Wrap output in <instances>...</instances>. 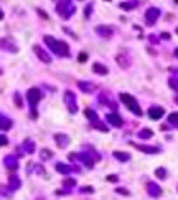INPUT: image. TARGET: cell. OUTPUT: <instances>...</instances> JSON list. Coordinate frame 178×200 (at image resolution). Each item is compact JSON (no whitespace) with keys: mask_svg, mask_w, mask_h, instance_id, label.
Masks as SVG:
<instances>
[{"mask_svg":"<svg viewBox=\"0 0 178 200\" xmlns=\"http://www.w3.org/2000/svg\"><path fill=\"white\" fill-rule=\"evenodd\" d=\"M38 12H39V14H41V16H42V19H48V14H44V12H42V10H41V9H39V10H38Z\"/></svg>","mask_w":178,"mask_h":200,"instance_id":"cell-37","label":"cell"},{"mask_svg":"<svg viewBox=\"0 0 178 200\" xmlns=\"http://www.w3.org/2000/svg\"><path fill=\"white\" fill-rule=\"evenodd\" d=\"M117 193H121V195H129V192L124 190V188H117Z\"/></svg>","mask_w":178,"mask_h":200,"instance_id":"cell-36","label":"cell"},{"mask_svg":"<svg viewBox=\"0 0 178 200\" xmlns=\"http://www.w3.org/2000/svg\"><path fill=\"white\" fill-rule=\"evenodd\" d=\"M114 158H117L119 161H129V159H131V154H127V153H122V151H114Z\"/></svg>","mask_w":178,"mask_h":200,"instance_id":"cell-19","label":"cell"},{"mask_svg":"<svg viewBox=\"0 0 178 200\" xmlns=\"http://www.w3.org/2000/svg\"><path fill=\"white\" fill-rule=\"evenodd\" d=\"M44 42L49 46V49H53L58 56H70V48L65 41H58L53 36H44Z\"/></svg>","mask_w":178,"mask_h":200,"instance_id":"cell-1","label":"cell"},{"mask_svg":"<svg viewBox=\"0 0 178 200\" xmlns=\"http://www.w3.org/2000/svg\"><path fill=\"white\" fill-rule=\"evenodd\" d=\"M3 165H5L9 170H16L17 166H19V163H17L16 156H5V158H3Z\"/></svg>","mask_w":178,"mask_h":200,"instance_id":"cell-12","label":"cell"},{"mask_svg":"<svg viewBox=\"0 0 178 200\" xmlns=\"http://www.w3.org/2000/svg\"><path fill=\"white\" fill-rule=\"evenodd\" d=\"M87 60H88V56H87L85 53H80V58H78L80 63H83V61H87Z\"/></svg>","mask_w":178,"mask_h":200,"instance_id":"cell-34","label":"cell"},{"mask_svg":"<svg viewBox=\"0 0 178 200\" xmlns=\"http://www.w3.org/2000/svg\"><path fill=\"white\" fill-rule=\"evenodd\" d=\"M154 175L158 176V178H161V180H163V178L166 176V170H165V168H158V170L154 171Z\"/></svg>","mask_w":178,"mask_h":200,"instance_id":"cell-26","label":"cell"},{"mask_svg":"<svg viewBox=\"0 0 178 200\" xmlns=\"http://www.w3.org/2000/svg\"><path fill=\"white\" fill-rule=\"evenodd\" d=\"M9 127H10V121L5 115H2V129H9Z\"/></svg>","mask_w":178,"mask_h":200,"instance_id":"cell-28","label":"cell"},{"mask_svg":"<svg viewBox=\"0 0 178 200\" xmlns=\"http://www.w3.org/2000/svg\"><path fill=\"white\" fill-rule=\"evenodd\" d=\"M146 188H148V192H149L151 197H161V188H159L156 183H153V181H151V183L146 185Z\"/></svg>","mask_w":178,"mask_h":200,"instance_id":"cell-13","label":"cell"},{"mask_svg":"<svg viewBox=\"0 0 178 200\" xmlns=\"http://www.w3.org/2000/svg\"><path fill=\"white\" fill-rule=\"evenodd\" d=\"M121 100H122V104L126 105L127 109H129L132 114H136V115H141L143 112H141V107H139V104H137V100L134 99L132 95H129V93H121Z\"/></svg>","mask_w":178,"mask_h":200,"instance_id":"cell-2","label":"cell"},{"mask_svg":"<svg viewBox=\"0 0 178 200\" xmlns=\"http://www.w3.org/2000/svg\"><path fill=\"white\" fill-rule=\"evenodd\" d=\"M9 187L12 188V190H16V188H19V187H20V181L17 180L16 176H10V181H9Z\"/></svg>","mask_w":178,"mask_h":200,"instance_id":"cell-22","label":"cell"},{"mask_svg":"<svg viewBox=\"0 0 178 200\" xmlns=\"http://www.w3.org/2000/svg\"><path fill=\"white\" fill-rule=\"evenodd\" d=\"M168 83H170V87H171L173 90H178V80L176 78H170Z\"/></svg>","mask_w":178,"mask_h":200,"instance_id":"cell-29","label":"cell"},{"mask_svg":"<svg viewBox=\"0 0 178 200\" xmlns=\"http://www.w3.org/2000/svg\"><path fill=\"white\" fill-rule=\"evenodd\" d=\"M78 87H80V90H83L87 93H92L95 90V85L92 82H78Z\"/></svg>","mask_w":178,"mask_h":200,"instance_id":"cell-16","label":"cell"},{"mask_svg":"<svg viewBox=\"0 0 178 200\" xmlns=\"http://www.w3.org/2000/svg\"><path fill=\"white\" fill-rule=\"evenodd\" d=\"M95 31H97L99 36H102V38H110V36L114 34V27H110V25H99Z\"/></svg>","mask_w":178,"mask_h":200,"instance_id":"cell-9","label":"cell"},{"mask_svg":"<svg viewBox=\"0 0 178 200\" xmlns=\"http://www.w3.org/2000/svg\"><path fill=\"white\" fill-rule=\"evenodd\" d=\"M51 156H53V153H51L49 149H42V151H41V158H42V159H49Z\"/></svg>","mask_w":178,"mask_h":200,"instance_id":"cell-27","label":"cell"},{"mask_svg":"<svg viewBox=\"0 0 178 200\" xmlns=\"http://www.w3.org/2000/svg\"><path fill=\"white\" fill-rule=\"evenodd\" d=\"M119 7L124 9V10H132V9H136V7H137V2H122Z\"/></svg>","mask_w":178,"mask_h":200,"instance_id":"cell-20","label":"cell"},{"mask_svg":"<svg viewBox=\"0 0 178 200\" xmlns=\"http://www.w3.org/2000/svg\"><path fill=\"white\" fill-rule=\"evenodd\" d=\"M75 10H76V7L71 2H58V5H56V12L63 19H70V16L75 14Z\"/></svg>","mask_w":178,"mask_h":200,"instance_id":"cell-4","label":"cell"},{"mask_svg":"<svg viewBox=\"0 0 178 200\" xmlns=\"http://www.w3.org/2000/svg\"><path fill=\"white\" fill-rule=\"evenodd\" d=\"M107 121L110 122V124L114 126V127H121V126H122V119H121V115L115 114V112H114V114H109V115H107Z\"/></svg>","mask_w":178,"mask_h":200,"instance_id":"cell-14","label":"cell"},{"mask_svg":"<svg viewBox=\"0 0 178 200\" xmlns=\"http://www.w3.org/2000/svg\"><path fill=\"white\" fill-rule=\"evenodd\" d=\"M175 54H176V56H178V49H176V51H175Z\"/></svg>","mask_w":178,"mask_h":200,"instance_id":"cell-40","label":"cell"},{"mask_svg":"<svg viewBox=\"0 0 178 200\" xmlns=\"http://www.w3.org/2000/svg\"><path fill=\"white\" fill-rule=\"evenodd\" d=\"M42 99V93L39 92V88H31L27 92V100H29V104H31V117L32 119H36L38 117V114H36V105L39 104V100Z\"/></svg>","mask_w":178,"mask_h":200,"instance_id":"cell-3","label":"cell"},{"mask_svg":"<svg viewBox=\"0 0 178 200\" xmlns=\"http://www.w3.org/2000/svg\"><path fill=\"white\" fill-rule=\"evenodd\" d=\"M63 185L66 188H70V187H75V180H70V178H68V180H65L63 181Z\"/></svg>","mask_w":178,"mask_h":200,"instance_id":"cell-31","label":"cell"},{"mask_svg":"<svg viewBox=\"0 0 178 200\" xmlns=\"http://www.w3.org/2000/svg\"><path fill=\"white\" fill-rule=\"evenodd\" d=\"M168 122L171 126H178V112H175V114H170L168 115Z\"/></svg>","mask_w":178,"mask_h":200,"instance_id":"cell-25","label":"cell"},{"mask_svg":"<svg viewBox=\"0 0 178 200\" xmlns=\"http://www.w3.org/2000/svg\"><path fill=\"white\" fill-rule=\"evenodd\" d=\"M134 146H136L139 151L148 153V154H156V153H159V148H156V146H143V144H134Z\"/></svg>","mask_w":178,"mask_h":200,"instance_id":"cell-15","label":"cell"},{"mask_svg":"<svg viewBox=\"0 0 178 200\" xmlns=\"http://www.w3.org/2000/svg\"><path fill=\"white\" fill-rule=\"evenodd\" d=\"M119 178H117V175H109L107 176V181H110V183H114V181H117Z\"/></svg>","mask_w":178,"mask_h":200,"instance_id":"cell-33","label":"cell"},{"mask_svg":"<svg viewBox=\"0 0 178 200\" xmlns=\"http://www.w3.org/2000/svg\"><path fill=\"white\" fill-rule=\"evenodd\" d=\"M54 139H56V144L60 148H66L68 144H70V137H68L66 134H56Z\"/></svg>","mask_w":178,"mask_h":200,"instance_id":"cell-11","label":"cell"},{"mask_svg":"<svg viewBox=\"0 0 178 200\" xmlns=\"http://www.w3.org/2000/svg\"><path fill=\"white\" fill-rule=\"evenodd\" d=\"M2 44H3V49H9V51H17V48H14V46H10V44H14L10 39H3L2 41Z\"/></svg>","mask_w":178,"mask_h":200,"instance_id":"cell-24","label":"cell"},{"mask_svg":"<svg viewBox=\"0 0 178 200\" xmlns=\"http://www.w3.org/2000/svg\"><path fill=\"white\" fill-rule=\"evenodd\" d=\"M80 192H82V193H87V192H93V188L92 187H83Z\"/></svg>","mask_w":178,"mask_h":200,"instance_id":"cell-35","label":"cell"},{"mask_svg":"<svg viewBox=\"0 0 178 200\" xmlns=\"http://www.w3.org/2000/svg\"><path fill=\"white\" fill-rule=\"evenodd\" d=\"M149 41H151V42H158V38H154V36H149Z\"/></svg>","mask_w":178,"mask_h":200,"instance_id":"cell-38","label":"cell"},{"mask_svg":"<svg viewBox=\"0 0 178 200\" xmlns=\"http://www.w3.org/2000/svg\"><path fill=\"white\" fill-rule=\"evenodd\" d=\"M93 71H95L97 75H107V73H109L107 66H105V64H100V63H95V64H93Z\"/></svg>","mask_w":178,"mask_h":200,"instance_id":"cell-18","label":"cell"},{"mask_svg":"<svg viewBox=\"0 0 178 200\" xmlns=\"http://www.w3.org/2000/svg\"><path fill=\"white\" fill-rule=\"evenodd\" d=\"M56 171L58 173H63V175H68V173L73 171V166H68V165H63V163H58V165H56Z\"/></svg>","mask_w":178,"mask_h":200,"instance_id":"cell-17","label":"cell"},{"mask_svg":"<svg viewBox=\"0 0 178 200\" xmlns=\"http://www.w3.org/2000/svg\"><path fill=\"white\" fill-rule=\"evenodd\" d=\"M16 105H17V107H22V100H20L19 93H16Z\"/></svg>","mask_w":178,"mask_h":200,"instance_id":"cell-32","label":"cell"},{"mask_svg":"<svg viewBox=\"0 0 178 200\" xmlns=\"http://www.w3.org/2000/svg\"><path fill=\"white\" fill-rule=\"evenodd\" d=\"M65 104H66L68 110H70L71 114H75L76 112V100H75V93L73 92H70V90L65 92Z\"/></svg>","mask_w":178,"mask_h":200,"instance_id":"cell-6","label":"cell"},{"mask_svg":"<svg viewBox=\"0 0 178 200\" xmlns=\"http://www.w3.org/2000/svg\"><path fill=\"white\" fill-rule=\"evenodd\" d=\"M175 102H176V104H178V95H176V97H175Z\"/></svg>","mask_w":178,"mask_h":200,"instance_id":"cell-39","label":"cell"},{"mask_svg":"<svg viewBox=\"0 0 178 200\" xmlns=\"http://www.w3.org/2000/svg\"><path fill=\"white\" fill-rule=\"evenodd\" d=\"M85 117H88L92 122H95V121H97V114L92 110V109H85Z\"/></svg>","mask_w":178,"mask_h":200,"instance_id":"cell-23","label":"cell"},{"mask_svg":"<svg viewBox=\"0 0 178 200\" xmlns=\"http://www.w3.org/2000/svg\"><path fill=\"white\" fill-rule=\"evenodd\" d=\"M148 115H149L151 119H154V121H158V119H161L163 115H165V109L163 107H151L149 110H148Z\"/></svg>","mask_w":178,"mask_h":200,"instance_id":"cell-7","label":"cell"},{"mask_svg":"<svg viewBox=\"0 0 178 200\" xmlns=\"http://www.w3.org/2000/svg\"><path fill=\"white\" fill-rule=\"evenodd\" d=\"M144 17H146V24L148 25H153L158 20V17H159V9H156V7H149V9L146 10V14H144Z\"/></svg>","mask_w":178,"mask_h":200,"instance_id":"cell-5","label":"cell"},{"mask_svg":"<svg viewBox=\"0 0 178 200\" xmlns=\"http://www.w3.org/2000/svg\"><path fill=\"white\" fill-rule=\"evenodd\" d=\"M176 34H178V29H176Z\"/></svg>","mask_w":178,"mask_h":200,"instance_id":"cell-41","label":"cell"},{"mask_svg":"<svg viewBox=\"0 0 178 200\" xmlns=\"http://www.w3.org/2000/svg\"><path fill=\"white\" fill-rule=\"evenodd\" d=\"M92 3H88V5H87L85 7V17H87V19H88V17H90V14H92Z\"/></svg>","mask_w":178,"mask_h":200,"instance_id":"cell-30","label":"cell"},{"mask_svg":"<svg viewBox=\"0 0 178 200\" xmlns=\"http://www.w3.org/2000/svg\"><path fill=\"white\" fill-rule=\"evenodd\" d=\"M151 136H153V131H151V129H143V131H139V137H141V139H149Z\"/></svg>","mask_w":178,"mask_h":200,"instance_id":"cell-21","label":"cell"},{"mask_svg":"<svg viewBox=\"0 0 178 200\" xmlns=\"http://www.w3.org/2000/svg\"><path fill=\"white\" fill-rule=\"evenodd\" d=\"M34 148H36V144L32 143L31 139H25L22 144H20V148H17V151H20V153H32L34 151Z\"/></svg>","mask_w":178,"mask_h":200,"instance_id":"cell-10","label":"cell"},{"mask_svg":"<svg viewBox=\"0 0 178 200\" xmlns=\"http://www.w3.org/2000/svg\"><path fill=\"white\" fill-rule=\"evenodd\" d=\"M32 51H34V53L38 54V58L42 61V63H51L49 54L46 53V51H42V49H41V46H32Z\"/></svg>","mask_w":178,"mask_h":200,"instance_id":"cell-8","label":"cell"}]
</instances>
